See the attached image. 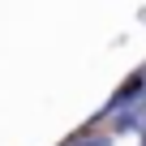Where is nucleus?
I'll return each mask as SVG.
<instances>
[{"mask_svg": "<svg viewBox=\"0 0 146 146\" xmlns=\"http://www.w3.org/2000/svg\"><path fill=\"white\" fill-rule=\"evenodd\" d=\"M142 146H146V142H142Z\"/></svg>", "mask_w": 146, "mask_h": 146, "instance_id": "obj_1", "label": "nucleus"}]
</instances>
